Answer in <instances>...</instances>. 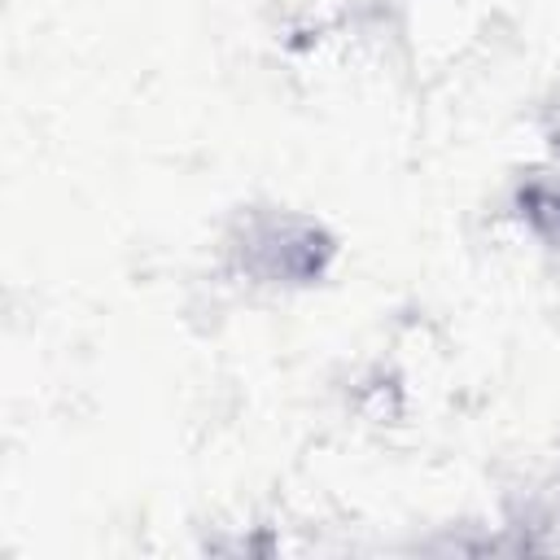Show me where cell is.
Instances as JSON below:
<instances>
[{
    "instance_id": "obj_1",
    "label": "cell",
    "mask_w": 560,
    "mask_h": 560,
    "mask_svg": "<svg viewBox=\"0 0 560 560\" xmlns=\"http://www.w3.org/2000/svg\"><path fill=\"white\" fill-rule=\"evenodd\" d=\"M337 258L332 232L298 210H245L228 232V262L254 284H315Z\"/></svg>"
},
{
    "instance_id": "obj_2",
    "label": "cell",
    "mask_w": 560,
    "mask_h": 560,
    "mask_svg": "<svg viewBox=\"0 0 560 560\" xmlns=\"http://www.w3.org/2000/svg\"><path fill=\"white\" fill-rule=\"evenodd\" d=\"M516 214L525 219V228H529L538 241L560 245V166L534 171V175L516 188Z\"/></svg>"
},
{
    "instance_id": "obj_3",
    "label": "cell",
    "mask_w": 560,
    "mask_h": 560,
    "mask_svg": "<svg viewBox=\"0 0 560 560\" xmlns=\"http://www.w3.org/2000/svg\"><path fill=\"white\" fill-rule=\"evenodd\" d=\"M538 131H542V140L560 158V83H551L547 96H542V105H538Z\"/></svg>"
}]
</instances>
